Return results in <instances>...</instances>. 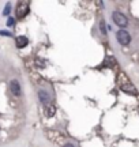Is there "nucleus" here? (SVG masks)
I'll list each match as a JSON object with an SVG mask.
<instances>
[{"label":"nucleus","mask_w":139,"mask_h":147,"mask_svg":"<svg viewBox=\"0 0 139 147\" xmlns=\"http://www.w3.org/2000/svg\"><path fill=\"white\" fill-rule=\"evenodd\" d=\"M14 23H15V19H14V18H8V22H7V25H8V26H12Z\"/></svg>","instance_id":"10"},{"label":"nucleus","mask_w":139,"mask_h":147,"mask_svg":"<svg viewBox=\"0 0 139 147\" xmlns=\"http://www.w3.org/2000/svg\"><path fill=\"white\" fill-rule=\"evenodd\" d=\"M27 12H29V3L27 1H19L18 3V10H16V16L21 19L23 16H26Z\"/></svg>","instance_id":"3"},{"label":"nucleus","mask_w":139,"mask_h":147,"mask_svg":"<svg viewBox=\"0 0 139 147\" xmlns=\"http://www.w3.org/2000/svg\"><path fill=\"white\" fill-rule=\"evenodd\" d=\"M64 147H75V146H74V144H71V143H67Z\"/></svg>","instance_id":"12"},{"label":"nucleus","mask_w":139,"mask_h":147,"mask_svg":"<svg viewBox=\"0 0 139 147\" xmlns=\"http://www.w3.org/2000/svg\"><path fill=\"white\" fill-rule=\"evenodd\" d=\"M100 29H101V33H102V34H107V29H105V22H104V21L100 22Z\"/></svg>","instance_id":"8"},{"label":"nucleus","mask_w":139,"mask_h":147,"mask_svg":"<svg viewBox=\"0 0 139 147\" xmlns=\"http://www.w3.org/2000/svg\"><path fill=\"white\" fill-rule=\"evenodd\" d=\"M10 90H11V93H12L14 97H21V94H22L21 84H19V82H18L16 79H12L10 82Z\"/></svg>","instance_id":"4"},{"label":"nucleus","mask_w":139,"mask_h":147,"mask_svg":"<svg viewBox=\"0 0 139 147\" xmlns=\"http://www.w3.org/2000/svg\"><path fill=\"white\" fill-rule=\"evenodd\" d=\"M8 14H10V4H7L4 8V15H8Z\"/></svg>","instance_id":"11"},{"label":"nucleus","mask_w":139,"mask_h":147,"mask_svg":"<svg viewBox=\"0 0 139 147\" xmlns=\"http://www.w3.org/2000/svg\"><path fill=\"white\" fill-rule=\"evenodd\" d=\"M0 36H4V37H11L12 34H11L10 32H5V30H0Z\"/></svg>","instance_id":"9"},{"label":"nucleus","mask_w":139,"mask_h":147,"mask_svg":"<svg viewBox=\"0 0 139 147\" xmlns=\"http://www.w3.org/2000/svg\"><path fill=\"white\" fill-rule=\"evenodd\" d=\"M55 112H56V108H55L53 105H48V106H47V116H48V117L53 116Z\"/></svg>","instance_id":"7"},{"label":"nucleus","mask_w":139,"mask_h":147,"mask_svg":"<svg viewBox=\"0 0 139 147\" xmlns=\"http://www.w3.org/2000/svg\"><path fill=\"white\" fill-rule=\"evenodd\" d=\"M38 97H40V100H41V102H43L44 105H48L49 104V95L47 91L40 90V91H38Z\"/></svg>","instance_id":"6"},{"label":"nucleus","mask_w":139,"mask_h":147,"mask_svg":"<svg viewBox=\"0 0 139 147\" xmlns=\"http://www.w3.org/2000/svg\"><path fill=\"white\" fill-rule=\"evenodd\" d=\"M29 44V40H27L26 37H23V36H19V37H16V40H15V45L16 48H25Z\"/></svg>","instance_id":"5"},{"label":"nucleus","mask_w":139,"mask_h":147,"mask_svg":"<svg viewBox=\"0 0 139 147\" xmlns=\"http://www.w3.org/2000/svg\"><path fill=\"white\" fill-rule=\"evenodd\" d=\"M116 38H117L119 44H121V45H128L130 41H131L130 33L127 32V30H124V29H121V30H119V32L116 33Z\"/></svg>","instance_id":"2"},{"label":"nucleus","mask_w":139,"mask_h":147,"mask_svg":"<svg viewBox=\"0 0 139 147\" xmlns=\"http://www.w3.org/2000/svg\"><path fill=\"white\" fill-rule=\"evenodd\" d=\"M112 19L115 21V23H116L119 27H126L127 25H128V19H127V16L124 15L123 12H120V11H115V12H113Z\"/></svg>","instance_id":"1"}]
</instances>
